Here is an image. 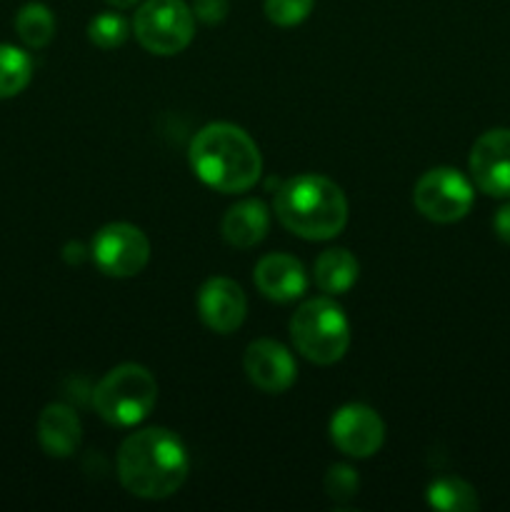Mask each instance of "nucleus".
<instances>
[{
    "label": "nucleus",
    "mask_w": 510,
    "mask_h": 512,
    "mask_svg": "<svg viewBox=\"0 0 510 512\" xmlns=\"http://www.w3.org/2000/svg\"><path fill=\"white\" fill-rule=\"evenodd\" d=\"M470 178L493 198H510V128H493L470 150Z\"/></svg>",
    "instance_id": "nucleus-10"
},
{
    "label": "nucleus",
    "mask_w": 510,
    "mask_h": 512,
    "mask_svg": "<svg viewBox=\"0 0 510 512\" xmlns=\"http://www.w3.org/2000/svg\"><path fill=\"white\" fill-rule=\"evenodd\" d=\"M158 383L143 365L125 363L110 370L93 390V408L100 418L118 428H133L143 423L155 408Z\"/></svg>",
    "instance_id": "nucleus-5"
},
{
    "label": "nucleus",
    "mask_w": 510,
    "mask_h": 512,
    "mask_svg": "<svg viewBox=\"0 0 510 512\" xmlns=\"http://www.w3.org/2000/svg\"><path fill=\"white\" fill-rule=\"evenodd\" d=\"M315 285L328 295H343L355 285L360 265L355 255L345 248L323 250L315 260Z\"/></svg>",
    "instance_id": "nucleus-16"
},
{
    "label": "nucleus",
    "mask_w": 510,
    "mask_h": 512,
    "mask_svg": "<svg viewBox=\"0 0 510 512\" xmlns=\"http://www.w3.org/2000/svg\"><path fill=\"white\" fill-rule=\"evenodd\" d=\"M90 258L110 278H133L148 265L150 240L130 223H110L95 233Z\"/></svg>",
    "instance_id": "nucleus-8"
},
{
    "label": "nucleus",
    "mask_w": 510,
    "mask_h": 512,
    "mask_svg": "<svg viewBox=\"0 0 510 512\" xmlns=\"http://www.w3.org/2000/svg\"><path fill=\"white\" fill-rule=\"evenodd\" d=\"M243 368L250 383L270 395H280L290 390L295 378H298V365H295L290 350L280 345L278 340L270 338L255 340V343L248 345Z\"/></svg>",
    "instance_id": "nucleus-11"
},
{
    "label": "nucleus",
    "mask_w": 510,
    "mask_h": 512,
    "mask_svg": "<svg viewBox=\"0 0 510 512\" xmlns=\"http://www.w3.org/2000/svg\"><path fill=\"white\" fill-rule=\"evenodd\" d=\"M493 228H495V235H498L503 243L510 245V203H505L503 208L495 213L493 218Z\"/></svg>",
    "instance_id": "nucleus-24"
},
{
    "label": "nucleus",
    "mask_w": 510,
    "mask_h": 512,
    "mask_svg": "<svg viewBox=\"0 0 510 512\" xmlns=\"http://www.w3.org/2000/svg\"><path fill=\"white\" fill-rule=\"evenodd\" d=\"M330 440L348 458H370L385 440V425L373 408L363 403L343 405L330 420Z\"/></svg>",
    "instance_id": "nucleus-9"
},
{
    "label": "nucleus",
    "mask_w": 510,
    "mask_h": 512,
    "mask_svg": "<svg viewBox=\"0 0 510 512\" xmlns=\"http://www.w3.org/2000/svg\"><path fill=\"white\" fill-rule=\"evenodd\" d=\"M223 238L225 243L233 245V248L248 250L255 248L258 243H263V238L270 230V213L260 200H240L233 208H228V213L223 215Z\"/></svg>",
    "instance_id": "nucleus-15"
},
{
    "label": "nucleus",
    "mask_w": 510,
    "mask_h": 512,
    "mask_svg": "<svg viewBox=\"0 0 510 512\" xmlns=\"http://www.w3.org/2000/svg\"><path fill=\"white\" fill-rule=\"evenodd\" d=\"M190 10H193V15L200 23L218 25L228 15V0H193Z\"/></svg>",
    "instance_id": "nucleus-23"
},
{
    "label": "nucleus",
    "mask_w": 510,
    "mask_h": 512,
    "mask_svg": "<svg viewBox=\"0 0 510 512\" xmlns=\"http://www.w3.org/2000/svg\"><path fill=\"white\" fill-rule=\"evenodd\" d=\"M473 183L455 168H433L420 175L413 188V203L433 223H458L473 208Z\"/></svg>",
    "instance_id": "nucleus-7"
},
{
    "label": "nucleus",
    "mask_w": 510,
    "mask_h": 512,
    "mask_svg": "<svg viewBox=\"0 0 510 512\" xmlns=\"http://www.w3.org/2000/svg\"><path fill=\"white\" fill-rule=\"evenodd\" d=\"M275 218L305 240H330L348 223V200L325 175L305 173L285 180L275 193Z\"/></svg>",
    "instance_id": "nucleus-3"
},
{
    "label": "nucleus",
    "mask_w": 510,
    "mask_h": 512,
    "mask_svg": "<svg viewBox=\"0 0 510 512\" xmlns=\"http://www.w3.org/2000/svg\"><path fill=\"white\" fill-rule=\"evenodd\" d=\"M315 0H265V15L270 23L280 25V28H290V25H300L313 10Z\"/></svg>",
    "instance_id": "nucleus-21"
},
{
    "label": "nucleus",
    "mask_w": 510,
    "mask_h": 512,
    "mask_svg": "<svg viewBox=\"0 0 510 512\" xmlns=\"http://www.w3.org/2000/svg\"><path fill=\"white\" fill-rule=\"evenodd\" d=\"M290 338L305 360L333 365L348 353L350 323L343 308L330 298H313L290 318Z\"/></svg>",
    "instance_id": "nucleus-4"
},
{
    "label": "nucleus",
    "mask_w": 510,
    "mask_h": 512,
    "mask_svg": "<svg viewBox=\"0 0 510 512\" xmlns=\"http://www.w3.org/2000/svg\"><path fill=\"white\" fill-rule=\"evenodd\" d=\"M133 30L148 53L175 55L193 40L195 15L185 0H145L135 10Z\"/></svg>",
    "instance_id": "nucleus-6"
},
{
    "label": "nucleus",
    "mask_w": 510,
    "mask_h": 512,
    "mask_svg": "<svg viewBox=\"0 0 510 512\" xmlns=\"http://www.w3.org/2000/svg\"><path fill=\"white\" fill-rule=\"evenodd\" d=\"M85 253H88V250H85L80 243H68L63 248V260L70 265H80L85 260Z\"/></svg>",
    "instance_id": "nucleus-25"
},
{
    "label": "nucleus",
    "mask_w": 510,
    "mask_h": 512,
    "mask_svg": "<svg viewBox=\"0 0 510 512\" xmlns=\"http://www.w3.org/2000/svg\"><path fill=\"white\" fill-rule=\"evenodd\" d=\"M105 3L113 5V8H118V10H125V8H133L138 0H105Z\"/></svg>",
    "instance_id": "nucleus-26"
},
{
    "label": "nucleus",
    "mask_w": 510,
    "mask_h": 512,
    "mask_svg": "<svg viewBox=\"0 0 510 512\" xmlns=\"http://www.w3.org/2000/svg\"><path fill=\"white\" fill-rule=\"evenodd\" d=\"M128 35H130L128 20H125L120 13H113V10L98 13L88 23L90 43L98 45V48H103V50L120 48V45L128 40Z\"/></svg>",
    "instance_id": "nucleus-20"
},
{
    "label": "nucleus",
    "mask_w": 510,
    "mask_h": 512,
    "mask_svg": "<svg viewBox=\"0 0 510 512\" xmlns=\"http://www.w3.org/2000/svg\"><path fill=\"white\" fill-rule=\"evenodd\" d=\"M33 78V60L25 50L0 43V100L15 98Z\"/></svg>",
    "instance_id": "nucleus-17"
},
{
    "label": "nucleus",
    "mask_w": 510,
    "mask_h": 512,
    "mask_svg": "<svg viewBox=\"0 0 510 512\" xmlns=\"http://www.w3.org/2000/svg\"><path fill=\"white\" fill-rule=\"evenodd\" d=\"M198 313L200 320L208 325L213 333L228 335L243 325L248 313V300L243 288L230 278H210L205 280L198 293Z\"/></svg>",
    "instance_id": "nucleus-12"
},
{
    "label": "nucleus",
    "mask_w": 510,
    "mask_h": 512,
    "mask_svg": "<svg viewBox=\"0 0 510 512\" xmlns=\"http://www.w3.org/2000/svg\"><path fill=\"white\" fill-rule=\"evenodd\" d=\"M15 30L28 48H45L55 35V18L48 5L28 3L15 15Z\"/></svg>",
    "instance_id": "nucleus-19"
},
{
    "label": "nucleus",
    "mask_w": 510,
    "mask_h": 512,
    "mask_svg": "<svg viewBox=\"0 0 510 512\" xmlns=\"http://www.w3.org/2000/svg\"><path fill=\"white\" fill-rule=\"evenodd\" d=\"M358 485V475L348 465H333L328 470V475H325V493L333 500H338V503H345V500L353 498L358 493Z\"/></svg>",
    "instance_id": "nucleus-22"
},
{
    "label": "nucleus",
    "mask_w": 510,
    "mask_h": 512,
    "mask_svg": "<svg viewBox=\"0 0 510 512\" xmlns=\"http://www.w3.org/2000/svg\"><path fill=\"white\" fill-rule=\"evenodd\" d=\"M253 280L260 293L275 303H293L308 290V273L303 263L288 253H270L260 258Z\"/></svg>",
    "instance_id": "nucleus-13"
},
{
    "label": "nucleus",
    "mask_w": 510,
    "mask_h": 512,
    "mask_svg": "<svg viewBox=\"0 0 510 512\" xmlns=\"http://www.w3.org/2000/svg\"><path fill=\"white\" fill-rule=\"evenodd\" d=\"M190 168L218 193H245L263 173L255 140L233 123H210L190 140Z\"/></svg>",
    "instance_id": "nucleus-2"
},
{
    "label": "nucleus",
    "mask_w": 510,
    "mask_h": 512,
    "mask_svg": "<svg viewBox=\"0 0 510 512\" xmlns=\"http://www.w3.org/2000/svg\"><path fill=\"white\" fill-rule=\"evenodd\" d=\"M38 443L50 458H70L80 445V420L73 408L53 403L38 418Z\"/></svg>",
    "instance_id": "nucleus-14"
},
{
    "label": "nucleus",
    "mask_w": 510,
    "mask_h": 512,
    "mask_svg": "<svg viewBox=\"0 0 510 512\" xmlns=\"http://www.w3.org/2000/svg\"><path fill=\"white\" fill-rule=\"evenodd\" d=\"M428 505L430 508L445 510V512H473L478 510L480 503L473 485L448 475V478H438L430 483Z\"/></svg>",
    "instance_id": "nucleus-18"
},
{
    "label": "nucleus",
    "mask_w": 510,
    "mask_h": 512,
    "mask_svg": "<svg viewBox=\"0 0 510 512\" xmlns=\"http://www.w3.org/2000/svg\"><path fill=\"white\" fill-rule=\"evenodd\" d=\"M188 470L190 458L183 440L165 428L138 430L118 450V478L135 498H170L183 488Z\"/></svg>",
    "instance_id": "nucleus-1"
}]
</instances>
